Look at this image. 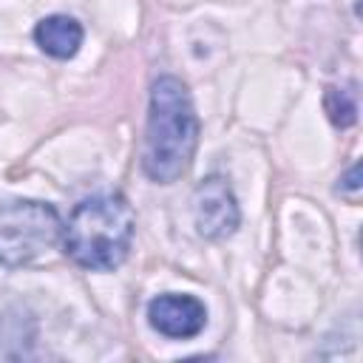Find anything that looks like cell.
Listing matches in <instances>:
<instances>
[{"mask_svg": "<svg viewBox=\"0 0 363 363\" xmlns=\"http://www.w3.org/2000/svg\"><path fill=\"white\" fill-rule=\"evenodd\" d=\"M323 111L335 128H352L357 122V91L354 85H329L323 91Z\"/></svg>", "mask_w": 363, "mask_h": 363, "instance_id": "cell-7", "label": "cell"}, {"mask_svg": "<svg viewBox=\"0 0 363 363\" xmlns=\"http://www.w3.org/2000/svg\"><path fill=\"white\" fill-rule=\"evenodd\" d=\"M133 233L136 216L128 199L122 193H96L71 210L60 241L77 267L91 272H111L128 258Z\"/></svg>", "mask_w": 363, "mask_h": 363, "instance_id": "cell-2", "label": "cell"}, {"mask_svg": "<svg viewBox=\"0 0 363 363\" xmlns=\"http://www.w3.org/2000/svg\"><path fill=\"white\" fill-rule=\"evenodd\" d=\"M193 221L199 235L207 241H221L238 230L241 210L224 176L213 173L199 182L193 193Z\"/></svg>", "mask_w": 363, "mask_h": 363, "instance_id": "cell-4", "label": "cell"}, {"mask_svg": "<svg viewBox=\"0 0 363 363\" xmlns=\"http://www.w3.org/2000/svg\"><path fill=\"white\" fill-rule=\"evenodd\" d=\"M199 145V116L187 85L164 74L150 85L147 125L142 142V170L156 184H173L193 162Z\"/></svg>", "mask_w": 363, "mask_h": 363, "instance_id": "cell-1", "label": "cell"}, {"mask_svg": "<svg viewBox=\"0 0 363 363\" xmlns=\"http://www.w3.org/2000/svg\"><path fill=\"white\" fill-rule=\"evenodd\" d=\"M343 199H349V201H357V196H360V164H352L346 173H343V179H337V187H335Z\"/></svg>", "mask_w": 363, "mask_h": 363, "instance_id": "cell-8", "label": "cell"}, {"mask_svg": "<svg viewBox=\"0 0 363 363\" xmlns=\"http://www.w3.org/2000/svg\"><path fill=\"white\" fill-rule=\"evenodd\" d=\"M62 235L54 204L20 196H0V264L14 269L37 261Z\"/></svg>", "mask_w": 363, "mask_h": 363, "instance_id": "cell-3", "label": "cell"}, {"mask_svg": "<svg viewBox=\"0 0 363 363\" xmlns=\"http://www.w3.org/2000/svg\"><path fill=\"white\" fill-rule=\"evenodd\" d=\"M147 323L164 337L187 340L207 326V306L196 295L164 292L147 303Z\"/></svg>", "mask_w": 363, "mask_h": 363, "instance_id": "cell-5", "label": "cell"}, {"mask_svg": "<svg viewBox=\"0 0 363 363\" xmlns=\"http://www.w3.org/2000/svg\"><path fill=\"white\" fill-rule=\"evenodd\" d=\"M34 43L54 60H71L82 45V26L68 14H48L34 26Z\"/></svg>", "mask_w": 363, "mask_h": 363, "instance_id": "cell-6", "label": "cell"}]
</instances>
